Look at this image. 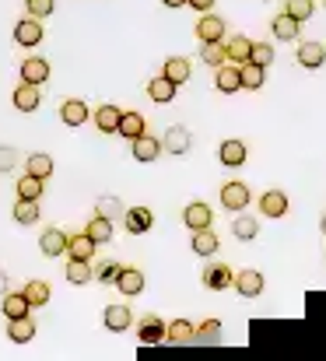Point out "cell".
I'll use <instances>...</instances> for the list:
<instances>
[{"mask_svg": "<svg viewBox=\"0 0 326 361\" xmlns=\"http://www.w3.org/2000/svg\"><path fill=\"white\" fill-rule=\"evenodd\" d=\"M14 42L18 46H39L42 42V25H39V18H21L18 25H14Z\"/></svg>", "mask_w": 326, "mask_h": 361, "instance_id": "1", "label": "cell"}, {"mask_svg": "<svg viewBox=\"0 0 326 361\" xmlns=\"http://www.w3.org/2000/svg\"><path fill=\"white\" fill-rule=\"evenodd\" d=\"M217 158H221V165H228V169H242L246 158H249V147L231 137V140H224V144L217 147Z\"/></svg>", "mask_w": 326, "mask_h": 361, "instance_id": "2", "label": "cell"}, {"mask_svg": "<svg viewBox=\"0 0 326 361\" xmlns=\"http://www.w3.org/2000/svg\"><path fill=\"white\" fill-rule=\"evenodd\" d=\"M249 204V186L246 183H224L221 186V207L224 211H242Z\"/></svg>", "mask_w": 326, "mask_h": 361, "instance_id": "3", "label": "cell"}, {"mask_svg": "<svg viewBox=\"0 0 326 361\" xmlns=\"http://www.w3.org/2000/svg\"><path fill=\"white\" fill-rule=\"evenodd\" d=\"M231 288H235L242 298H256V295H263V274H260V270H242V274H235Z\"/></svg>", "mask_w": 326, "mask_h": 361, "instance_id": "4", "label": "cell"}, {"mask_svg": "<svg viewBox=\"0 0 326 361\" xmlns=\"http://www.w3.org/2000/svg\"><path fill=\"white\" fill-rule=\"evenodd\" d=\"M39 102H42V95H39V85H28V81H21V85L14 88V109H18V113H35V109H39Z\"/></svg>", "mask_w": 326, "mask_h": 361, "instance_id": "5", "label": "cell"}, {"mask_svg": "<svg viewBox=\"0 0 326 361\" xmlns=\"http://www.w3.org/2000/svg\"><path fill=\"white\" fill-rule=\"evenodd\" d=\"M190 130L186 126H169L165 130V137H162V151H169V154H186L190 151Z\"/></svg>", "mask_w": 326, "mask_h": 361, "instance_id": "6", "label": "cell"}, {"mask_svg": "<svg viewBox=\"0 0 326 361\" xmlns=\"http://www.w3.org/2000/svg\"><path fill=\"white\" fill-rule=\"evenodd\" d=\"M130 144H133L130 151H133V158H137V161H155V158L162 154V140H158V137H151V133H140V137H133Z\"/></svg>", "mask_w": 326, "mask_h": 361, "instance_id": "7", "label": "cell"}, {"mask_svg": "<svg viewBox=\"0 0 326 361\" xmlns=\"http://www.w3.org/2000/svg\"><path fill=\"white\" fill-rule=\"evenodd\" d=\"M260 211H263L267 218H284V214H288V193H284V190H267V193L260 197Z\"/></svg>", "mask_w": 326, "mask_h": 361, "instance_id": "8", "label": "cell"}, {"mask_svg": "<svg viewBox=\"0 0 326 361\" xmlns=\"http://www.w3.org/2000/svg\"><path fill=\"white\" fill-rule=\"evenodd\" d=\"M123 221H126V232H130V235H144V232H151L155 214H151L147 207H130V211L123 214Z\"/></svg>", "mask_w": 326, "mask_h": 361, "instance_id": "9", "label": "cell"}, {"mask_svg": "<svg viewBox=\"0 0 326 361\" xmlns=\"http://www.w3.org/2000/svg\"><path fill=\"white\" fill-rule=\"evenodd\" d=\"M193 32H197V39H200V42H217V39H224V21H221L217 14L207 11V14L197 21V28H193Z\"/></svg>", "mask_w": 326, "mask_h": 361, "instance_id": "10", "label": "cell"}, {"mask_svg": "<svg viewBox=\"0 0 326 361\" xmlns=\"http://www.w3.org/2000/svg\"><path fill=\"white\" fill-rule=\"evenodd\" d=\"M137 341L140 344H162L165 341V323L158 316H144L140 326H137Z\"/></svg>", "mask_w": 326, "mask_h": 361, "instance_id": "11", "label": "cell"}, {"mask_svg": "<svg viewBox=\"0 0 326 361\" xmlns=\"http://www.w3.org/2000/svg\"><path fill=\"white\" fill-rule=\"evenodd\" d=\"M60 120L67 123V126H85V120H92V109L81 99H67L60 106Z\"/></svg>", "mask_w": 326, "mask_h": 361, "instance_id": "12", "label": "cell"}, {"mask_svg": "<svg viewBox=\"0 0 326 361\" xmlns=\"http://www.w3.org/2000/svg\"><path fill=\"white\" fill-rule=\"evenodd\" d=\"M102 323H106V330H112V334H123V330L133 326V312H130L126 305H109Z\"/></svg>", "mask_w": 326, "mask_h": 361, "instance_id": "13", "label": "cell"}, {"mask_svg": "<svg viewBox=\"0 0 326 361\" xmlns=\"http://www.w3.org/2000/svg\"><path fill=\"white\" fill-rule=\"evenodd\" d=\"M21 81H28V85H46V81H49V63H46L42 56L25 60V63H21Z\"/></svg>", "mask_w": 326, "mask_h": 361, "instance_id": "14", "label": "cell"}, {"mask_svg": "<svg viewBox=\"0 0 326 361\" xmlns=\"http://www.w3.org/2000/svg\"><path fill=\"white\" fill-rule=\"evenodd\" d=\"M211 218H215L211 207L200 204V200H193V204L183 211V221H186V228H193V232H197V228H211Z\"/></svg>", "mask_w": 326, "mask_h": 361, "instance_id": "15", "label": "cell"}, {"mask_svg": "<svg viewBox=\"0 0 326 361\" xmlns=\"http://www.w3.org/2000/svg\"><path fill=\"white\" fill-rule=\"evenodd\" d=\"M116 288H119L126 298H133V295H140V291H144V274H140V270H133V267H123V270H119V277H116Z\"/></svg>", "mask_w": 326, "mask_h": 361, "instance_id": "16", "label": "cell"}, {"mask_svg": "<svg viewBox=\"0 0 326 361\" xmlns=\"http://www.w3.org/2000/svg\"><path fill=\"white\" fill-rule=\"evenodd\" d=\"M7 337L14 344H28L35 337V319L32 316H18V319H7Z\"/></svg>", "mask_w": 326, "mask_h": 361, "instance_id": "17", "label": "cell"}, {"mask_svg": "<svg viewBox=\"0 0 326 361\" xmlns=\"http://www.w3.org/2000/svg\"><path fill=\"white\" fill-rule=\"evenodd\" d=\"M165 341L169 344H193L197 341V326L190 319H176V323L165 326Z\"/></svg>", "mask_w": 326, "mask_h": 361, "instance_id": "18", "label": "cell"}, {"mask_svg": "<svg viewBox=\"0 0 326 361\" xmlns=\"http://www.w3.org/2000/svg\"><path fill=\"white\" fill-rule=\"evenodd\" d=\"M39 249H42V256H64L67 252V235L60 228H46L39 235Z\"/></svg>", "mask_w": 326, "mask_h": 361, "instance_id": "19", "label": "cell"}, {"mask_svg": "<svg viewBox=\"0 0 326 361\" xmlns=\"http://www.w3.org/2000/svg\"><path fill=\"white\" fill-rule=\"evenodd\" d=\"M231 281H235V274H231L224 263H211V267L204 270V284H207L211 291H224V288H231Z\"/></svg>", "mask_w": 326, "mask_h": 361, "instance_id": "20", "label": "cell"}, {"mask_svg": "<svg viewBox=\"0 0 326 361\" xmlns=\"http://www.w3.org/2000/svg\"><path fill=\"white\" fill-rule=\"evenodd\" d=\"M323 60H326V46L323 42H302V46H298V63H302L306 71L323 67Z\"/></svg>", "mask_w": 326, "mask_h": 361, "instance_id": "21", "label": "cell"}, {"mask_svg": "<svg viewBox=\"0 0 326 361\" xmlns=\"http://www.w3.org/2000/svg\"><path fill=\"white\" fill-rule=\"evenodd\" d=\"M215 85H217V92H224V95L239 92V88H242V74H239V67L221 63V67H217V74H215Z\"/></svg>", "mask_w": 326, "mask_h": 361, "instance_id": "22", "label": "cell"}, {"mask_svg": "<svg viewBox=\"0 0 326 361\" xmlns=\"http://www.w3.org/2000/svg\"><path fill=\"white\" fill-rule=\"evenodd\" d=\"M162 74H165L172 85H186V81H190V60H186V56H169L165 67H162Z\"/></svg>", "mask_w": 326, "mask_h": 361, "instance_id": "23", "label": "cell"}, {"mask_svg": "<svg viewBox=\"0 0 326 361\" xmlns=\"http://www.w3.org/2000/svg\"><path fill=\"white\" fill-rule=\"evenodd\" d=\"M239 74H242V88H249V92L263 88V81H267V67H260V63H253V60L239 63Z\"/></svg>", "mask_w": 326, "mask_h": 361, "instance_id": "24", "label": "cell"}, {"mask_svg": "<svg viewBox=\"0 0 326 361\" xmlns=\"http://www.w3.org/2000/svg\"><path fill=\"white\" fill-rule=\"evenodd\" d=\"M67 256H74V259H92L95 256V242L88 239V232L67 235Z\"/></svg>", "mask_w": 326, "mask_h": 361, "instance_id": "25", "label": "cell"}, {"mask_svg": "<svg viewBox=\"0 0 326 361\" xmlns=\"http://www.w3.org/2000/svg\"><path fill=\"white\" fill-rule=\"evenodd\" d=\"M190 249H193L197 256H215L217 252V235L211 232V228H197L193 239H190Z\"/></svg>", "mask_w": 326, "mask_h": 361, "instance_id": "26", "label": "cell"}, {"mask_svg": "<svg viewBox=\"0 0 326 361\" xmlns=\"http://www.w3.org/2000/svg\"><path fill=\"white\" fill-rule=\"evenodd\" d=\"M176 88H179V85H172V81L162 74V78H155V81L147 85V99H151V102H172V99H176Z\"/></svg>", "mask_w": 326, "mask_h": 361, "instance_id": "27", "label": "cell"}, {"mask_svg": "<svg viewBox=\"0 0 326 361\" xmlns=\"http://www.w3.org/2000/svg\"><path fill=\"white\" fill-rule=\"evenodd\" d=\"M28 298L21 295V291H14V295H4V302H0V312L7 316V319H18V316H28Z\"/></svg>", "mask_w": 326, "mask_h": 361, "instance_id": "28", "label": "cell"}, {"mask_svg": "<svg viewBox=\"0 0 326 361\" xmlns=\"http://www.w3.org/2000/svg\"><path fill=\"white\" fill-rule=\"evenodd\" d=\"M126 140H133V137H140V133H147V123H144V116L140 113H123L119 116V126H116Z\"/></svg>", "mask_w": 326, "mask_h": 361, "instance_id": "29", "label": "cell"}, {"mask_svg": "<svg viewBox=\"0 0 326 361\" xmlns=\"http://www.w3.org/2000/svg\"><path fill=\"white\" fill-rule=\"evenodd\" d=\"M119 116H123V109H116V106H99V109L92 113V120H95V126H99L102 133H112V130L119 126Z\"/></svg>", "mask_w": 326, "mask_h": 361, "instance_id": "30", "label": "cell"}, {"mask_svg": "<svg viewBox=\"0 0 326 361\" xmlns=\"http://www.w3.org/2000/svg\"><path fill=\"white\" fill-rule=\"evenodd\" d=\"M298 25H302V21H295L291 14H277L270 28H274V35H277L281 42H291V39H298Z\"/></svg>", "mask_w": 326, "mask_h": 361, "instance_id": "31", "label": "cell"}, {"mask_svg": "<svg viewBox=\"0 0 326 361\" xmlns=\"http://www.w3.org/2000/svg\"><path fill=\"white\" fill-rule=\"evenodd\" d=\"M249 49H253V42H249L246 35H231V39L224 42V53H228V60H235V63H246V60H249Z\"/></svg>", "mask_w": 326, "mask_h": 361, "instance_id": "32", "label": "cell"}, {"mask_svg": "<svg viewBox=\"0 0 326 361\" xmlns=\"http://www.w3.org/2000/svg\"><path fill=\"white\" fill-rule=\"evenodd\" d=\"M42 183H46V179L25 172V176L18 179V197H21V200H39V197H42Z\"/></svg>", "mask_w": 326, "mask_h": 361, "instance_id": "33", "label": "cell"}, {"mask_svg": "<svg viewBox=\"0 0 326 361\" xmlns=\"http://www.w3.org/2000/svg\"><path fill=\"white\" fill-rule=\"evenodd\" d=\"M21 295L28 298V305H32V309H39V305H46V302H49V284H46V281H28V284L21 288Z\"/></svg>", "mask_w": 326, "mask_h": 361, "instance_id": "34", "label": "cell"}, {"mask_svg": "<svg viewBox=\"0 0 326 361\" xmlns=\"http://www.w3.org/2000/svg\"><path fill=\"white\" fill-rule=\"evenodd\" d=\"M85 232H88V239L95 242V245H102V242L112 239V221L102 218V214H95V218L88 221V228H85Z\"/></svg>", "mask_w": 326, "mask_h": 361, "instance_id": "35", "label": "cell"}, {"mask_svg": "<svg viewBox=\"0 0 326 361\" xmlns=\"http://www.w3.org/2000/svg\"><path fill=\"white\" fill-rule=\"evenodd\" d=\"M67 281H71V284H88V281H92V259H74V256H71V263H67Z\"/></svg>", "mask_w": 326, "mask_h": 361, "instance_id": "36", "label": "cell"}, {"mask_svg": "<svg viewBox=\"0 0 326 361\" xmlns=\"http://www.w3.org/2000/svg\"><path fill=\"white\" fill-rule=\"evenodd\" d=\"M14 221H18V225L39 221V200H21V197H18V204H14Z\"/></svg>", "mask_w": 326, "mask_h": 361, "instance_id": "37", "label": "cell"}, {"mask_svg": "<svg viewBox=\"0 0 326 361\" xmlns=\"http://www.w3.org/2000/svg\"><path fill=\"white\" fill-rule=\"evenodd\" d=\"M25 169H28L32 176H39V179H49V176H53V158H49V154H28Z\"/></svg>", "mask_w": 326, "mask_h": 361, "instance_id": "38", "label": "cell"}, {"mask_svg": "<svg viewBox=\"0 0 326 361\" xmlns=\"http://www.w3.org/2000/svg\"><path fill=\"white\" fill-rule=\"evenodd\" d=\"M231 232H235V239H242V242H249V239H256L260 235V225H256V218H235V225H231Z\"/></svg>", "mask_w": 326, "mask_h": 361, "instance_id": "39", "label": "cell"}, {"mask_svg": "<svg viewBox=\"0 0 326 361\" xmlns=\"http://www.w3.org/2000/svg\"><path fill=\"white\" fill-rule=\"evenodd\" d=\"M313 11H316V0H288V4H284V14H291L295 21L313 18Z\"/></svg>", "mask_w": 326, "mask_h": 361, "instance_id": "40", "label": "cell"}, {"mask_svg": "<svg viewBox=\"0 0 326 361\" xmlns=\"http://www.w3.org/2000/svg\"><path fill=\"white\" fill-rule=\"evenodd\" d=\"M95 214H102V218H109V221H116V218L126 214V207H123L116 197H102V200L95 204Z\"/></svg>", "mask_w": 326, "mask_h": 361, "instance_id": "41", "label": "cell"}, {"mask_svg": "<svg viewBox=\"0 0 326 361\" xmlns=\"http://www.w3.org/2000/svg\"><path fill=\"white\" fill-rule=\"evenodd\" d=\"M224 60H228V53H224V39H217V42H204V63L221 67Z\"/></svg>", "mask_w": 326, "mask_h": 361, "instance_id": "42", "label": "cell"}, {"mask_svg": "<svg viewBox=\"0 0 326 361\" xmlns=\"http://www.w3.org/2000/svg\"><path fill=\"white\" fill-rule=\"evenodd\" d=\"M249 60H253V63H260V67H270V63H274V46H267V42H253Z\"/></svg>", "mask_w": 326, "mask_h": 361, "instance_id": "43", "label": "cell"}, {"mask_svg": "<svg viewBox=\"0 0 326 361\" xmlns=\"http://www.w3.org/2000/svg\"><path fill=\"white\" fill-rule=\"evenodd\" d=\"M197 341H204V344H215V341H221V323H217V319L200 323V326H197Z\"/></svg>", "mask_w": 326, "mask_h": 361, "instance_id": "44", "label": "cell"}, {"mask_svg": "<svg viewBox=\"0 0 326 361\" xmlns=\"http://www.w3.org/2000/svg\"><path fill=\"white\" fill-rule=\"evenodd\" d=\"M53 0H25V11L32 14V18H46V14H53Z\"/></svg>", "mask_w": 326, "mask_h": 361, "instance_id": "45", "label": "cell"}, {"mask_svg": "<svg viewBox=\"0 0 326 361\" xmlns=\"http://www.w3.org/2000/svg\"><path fill=\"white\" fill-rule=\"evenodd\" d=\"M119 270H123L119 263H106V267L99 270V281H102V284H116V277H119Z\"/></svg>", "mask_w": 326, "mask_h": 361, "instance_id": "46", "label": "cell"}, {"mask_svg": "<svg viewBox=\"0 0 326 361\" xmlns=\"http://www.w3.org/2000/svg\"><path fill=\"white\" fill-rule=\"evenodd\" d=\"M14 161H18V154H14L11 147H0V172H7Z\"/></svg>", "mask_w": 326, "mask_h": 361, "instance_id": "47", "label": "cell"}, {"mask_svg": "<svg viewBox=\"0 0 326 361\" xmlns=\"http://www.w3.org/2000/svg\"><path fill=\"white\" fill-rule=\"evenodd\" d=\"M186 7H193V11H200V14H207V11L215 7V0H186Z\"/></svg>", "mask_w": 326, "mask_h": 361, "instance_id": "48", "label": "cell"}, {"mask_svg": "<svg viewBox=\"0 0 326 361\" xmlns=\"http://www.w3.org/2000/svg\"><path fill=\"white\" fill-rule=\"evenodd\" d=\"M165 7H186V0H162Z\"/></svg>", "mask_w": 326, "mask_h": 361, "instance_id": "49", "label": "cell"}, {"mask_svg": "<svg viewBox=\"0 0 326 361\" xmlns=\"http://www.w3.org/2000/svg\"><path fill=\"white\" fill-rule=\"evenodd\" d=\"M320 228H323V235H326V214H323V221H320Z\"/></svg>", "mask_w": 326, "mask_h": 361, "instance_id": "50", "label": "cell"}]
</instances>
